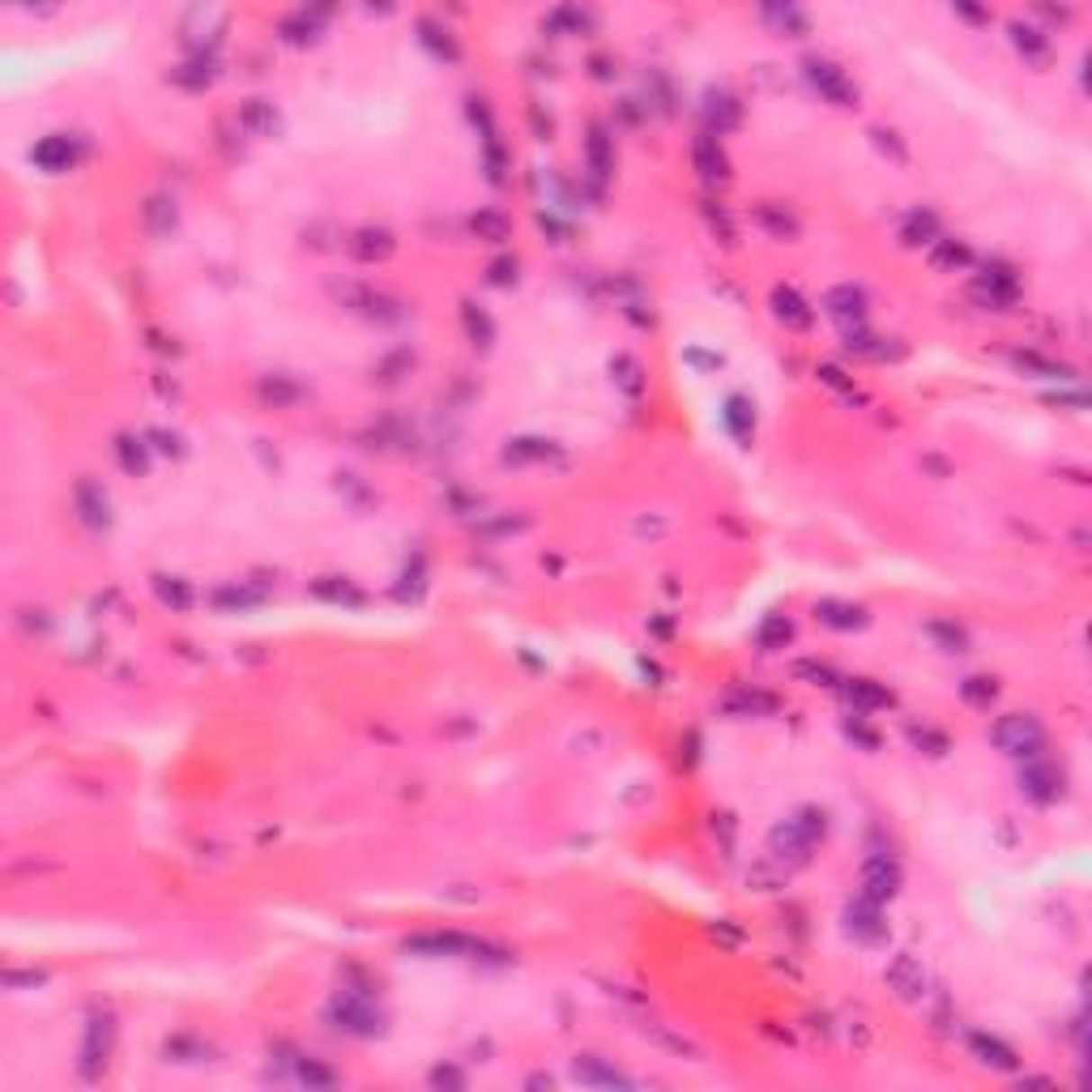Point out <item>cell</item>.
<instances>
[{
	"label": "cell",
	"instance_id": "cell-1",
	"mask_svg": "<svg viewBox=\"0 0 1092 1092\" xmlns=\"http://www.w3.org/2000/svg\"><path fill=\"white\" fill-rule=\"evenodd\" d=\"M995 743L1007 751V755H1028V760H1033V755L1045 747V730L1033 717H1003L995 726Z\"/></svg>",
	"mask_w": 1092,
	"mask_h": 1092
},
{
	"label": "cell",
	"instance_id": "cell-2",
	"mask_svg": "<svg viewBox=\"0 0 1092 1092\" xmlns=\"http://www.w3.org/2000/svg\"><path fill=\"white\" fill-rule=\"evenodd\" d=\"M858 883H862V897L875 900V905H883V900H892L900 892V866L888 858V853H875V858H866L862 862V875H858Z\"/></svg>",
	"mask_w": 1092,
	"mask_h": 1092
},
{
	"label": "cell",
	"instance_id": "cell-3",
	"mask_svg": "<svg viewBox=\"0 0 1092 1092\" xmlns=\"http://www.w3.org/2000/svg\"><path fill=\"white\" fill-rule=\"evenodd\" d=\"M807 77H811V86H816V90L828 98V103H836V107H845L849 98H853V86H849V77L836 65H828V60H811V65H807Z\"/></svg>",
	"mask_w": 1092,
	"mask_h": 1092
},
{
	"label": "cell",
	"instance_id": "cell-4",
	"mask_svg": "<svg viewBox=\"0 0 1092 1092\" xmlns=\"http://www.w3.org/2000/svg\"><path fill=\"white\" fill-rule=\"evenodd\" d=\"M31 158L43 167V171H68V167L77 163V141H73L68 132H51V137H43V141L34 146Z\"/></svg>",
	"mask_w": 1092,
	"mask_h": 1092
},
{
	"label": "cell",
	"instance_id": "cell-5",
	"mask_svg": "<svg viewBox=\"0 0 1092 1092\" xmlns=\"http://www.w3.org/2000/svg\"><path fill=\"white\" fill-rule=\"evenodd\" d=\"M824 308H828L832 320L858 325V320L866 316V294L858 291V286H832V291L824 294Z\"/></svg>",
	"mask_w": 1092,
	"mask_h": 1092
},
{
	"label": "cell",
	"instance_id": "cell-6",
	"mask_svg": "<svg viewBox=\"0 0 1092 1092\" xmlns=\"http://www.w3.org/2000/svg\"><path fill=\"white\" fill-rule=\"evenodd\" d=\"M973 299H981L986 308H1003L1015 299V277L1007 269H986V274L973 282Z\"/></svg>",
	"mask_w": 1092,
	"mask_h": 1092
},
{
	"label": "cell",
	"instance_id": "cell-7",
	"mask_svg": "<svg viewBox=\"0 0 1092 1092\" xmlns=\"http://www.w3.org/2000/svg\"><path fill=\"white\" fill-rule=\"evenodd\" d=\"M888 986L900 998H917L926 990V973H922V964L913 961V956H897V961L888 964Z\"/></svg>",
	"mask_w": 1092,
	"mask_h": 1092
},
{
	"label": "cell",
	"instance_id": "cell-8",
	"mask_svg": "<svg viewBox=\"0 0 1092 1092\" xmlns=\"http://www.w3.org/2000/svg\"><path fill=\"white\" fill-rule=\"evenodd\" d=\"M845 917H849V930H853L858 939H866V943H871V939H880V934H883L880 905H875V900L858 897V900H853V905H849V909H845Z\"/></svg>",
	"mask_w": 1092,
	"mask_h": 1092
},
{
	"label": "cell",
	"instance_id": "cell-9",
	"mask_svg": "<svg viewBox=\"0 0 1092 1092\" xmlns=\"http://www.w3.org/2000/svg\"><path fill=\"white\" fill-rule=\"evenodd\" d=\"M691 158H696V167H700L704 180H726V154L717 149V137H696V146H691Z\"/></svg>",
	"mask_w": 1092,
	"mask_h": 1092
},
{
	"label": "cell",
	"instance_id": "cell-10",
	"mask_svg": "<svg viewBox=\"0 0 1092 1092\" xmlns=\"http://www.w3.org/2000/svg\"><path fill=\"white\" fill-rule=\"evenodd\" d=\"M772 308H777V320H785L790 329H807L811 325V308L799 299V291H790V286H781V291L772 294Z\"/></svg>",
	"mask_w": 1092,
	"mask_h": 1092
},
{
	"label": "cell",
	"instance_id": "cell-11",
	"mask_svg": "<svg viewBox=\"0 0 1092 1092\" xmlns=\"http://www.w3.org/2000/svg\"><path fill=\"white\" fill-rule=\"evenodd\" d=\"M338 1020H342L338 1028H350V1033H375V1011L350 995L338 998Z\"/></svg>",
	"mask_w": 1092,
	"mask_h": 1092
},
{
	"label": "cell",
	"instance_id": "cell-12",
	"mask_svg": "<svg viewBox=\"0 0 1092 1092\" xmlns=\"http://www.w3.org/2000/svg\"><path fill=\"white\" fill-rule=\"evenodd\" d=\"M969 1045H973V1054H978L986 1067H998V1071H1011V1067H1015V1054H1011L1003 1042L986 1037V1033H973V1037H969Z\"/></svg>",
	"mask_w": 1092,
	"mask_h": 1092
},
{
	"label": "cell",
	"instance_id": "cell-13",
	"mask_svg": "<svg viewBox=\"0 0 1092 1092\" xmlns=\"http://www.w3.org/2000/svg\"><path fill=\"white\" fill-rule=\"evenodd\" d=\"M350 252H355L359 261H380V257H389L393 252V239L384 235V230H359V235L350 239Z\"/></svg>",
	"mask_w": 1092,
	"mask_h": 1092
},
{
	"label": "cell",
	"instance_id": "cell-14",
	"mask_svg": "<svg viewBox=\"0 0 1092 1092\" xmlns=\"http://www.w3.org/2000/svg\"><path fill=\"white\" fill-rule=\"evenodd\" d=\"M816 615H819V623H828V627H841V632H845V627H862V619H866L858 606H845V602H819Z\"/></svg>",
	"mask_w": 1092,
	"mask_h": 1092
},
{
	"label": "cell",
	"instance_id": "cell-15",
	"mask_svg": "<svg viewBox=\"0 0 1092 1092\" xmlns=\"http://www.w3.org/2000/svg\"><path fill=\"white\" fill-rule=\"evenodd\" d=\"M470 227H474L478 239H491V244H504L508 239V218L504 213H495V210H478Z\"/></svg>",
	"mask_w": 1092,
	"mask_h": 1092
},
{
	"label": "cell",
	"instance_id": "cell-16",
	"mask_svg": "<svg viewBox=\"0 0 1092 1092\" xmlns=\"http://www.w3.org/2000/svg\"><path fill=\"white\" fill-rule=\"evenodd\" d=\"M934 265H943V269H961V265H969V248L956 244V239H934Z\"/></svg>",
	"mask_w": 1092,
	"mask_h": 1092
},
{
	"label": "cell",
	"instance_id": "cell-17",
	"mask_svg": "<svg viewBox=\"0 0 1092 1092\" xmlns=\"http://www.w3.org/2000/svg\"><path fill=\"white\" fill-rule=\"evenodd\" d=\"M1024 785H1028V794H1033V799H1042V802H1045V799H1054V790H1050V785H1054V772H1050L1045 764L1028 768V772H1024Z\"/></svg>",
	"mask_w": 1092,
	"mask_h": 1092
},
{
	"label": "cell",
	"instance_id": "cell-18",
	"mask_svg": "<svg viewBox=\"0 0 1092 1092\" xmlns=\"http://www.w3.org/2000/svg\"><path fill=\"white\" fill-rule=\"evenodd\" d=\"M708 120L717 124V132H721V129H730L734 120H738V103H734V98H726V95L713 98V107H708Z\"/></svg>",
	"mask_w": 1092,
	"mask_h": 1092
},
{
	"label": "cell",
	"instance_id": "cell-19",
	"mask_svg": "<svg viewBox=\"0 0 1092 1092\" xmlns=\"http://www.w3.org/2000/svg\"><path fill=\"white\" fill-rule=\"evenodd\" d=\"M930 235H934V218L930 213H913V222L905 227V239L909 244H934Z\"/></svg>",
	"mask_w": 1092,
	"mask_h": 1092
},
{
	"label": "cell",
	"instance_id": "cell-20",
	"mask_svg": "<svg viewBox=\"0 0 1092 1092\" xmlns=\"http://www.w3.org/2000/svg\"><path fill=\"white\" fill-rule=\"evenodd\" d=\"M849 696H853V700H858V704H892V696H888L883 687H871V683H866V679H862V683H853V687H849Z\"/></svg>",
	"mask_w": 1092,
	"mask_h": 1092
},
{
	"label": "cell",
	"instance_id": "cell-21",
	"mask_svg": "<svg viewBox=\"0 0 1092 1092\" xmlns=\"http://www.w3.org/2000/svg\"><path fill=\"white\" fill-rule=\"evenodd\" d=\"M964 700L969 704H990L995 700V683H990V679H969V683H964Z\"/></svg>",
	"mask_w": 1092,
	"mask_h": 1092
},
{
	"label": "cell",
	"instance_id": "cell-22",
	"mask_svg": "<svg viewBox=\"0 0 1092 1092\" xmlns=\"http://www.w3.org/2000/svg\"><path fill=\"white\" fill-rule=\"evenodd\" d=\"M576 1076L585 1079V1084H623V1079L615 1076V1071H598V1067H593L589 1059H585V1062H576Z\"/></svg>",
	"mask_w": 1092,
	"mask_h": 1092
},
{
	"label": "cell",
	"instance_id": "cell-23",
	"mask_svg": "<svg viewBox=\"0 0 1092 1092\" xmlns=\"http://www.w3.org/2000/svg\"><path fill=\"white\" fill-rule=\"evenodd\" d=\"M244 120H248V124H257V129H269V124H274V112L265 107V98H252V103H248V112H244Z\"/></svg>",
	"mask_w": 1092,
	"mask_h": 1092
},
{
	"label": "cell",
	"instance_id": "cell-24",
	"mask_svg": "<svg viewBox=\"0 0 1092 1092\" xmlns=\"http://www.w3.org/2000/svg\"><path fill=\"white\" fill-rule=\"evenodd\" d=\"M615 372H619V384H623V389H627V393H640V367H636V363H632V359H619V363H615Z\"/></svg>",
	"mask_w": 1092,
	"mask_h": 1092
},
{
	"label": "cell",
	"instance_id": "cell-25",
	"mask_svg": "<svg viewBox=\"0 0 1092 1092\" xmlns=\"http://www.w3.org/2000/svg\"><path fill=\"white\" fill-rule=\"evenodd\" d=\"M465 325H470V333L478 338V342H487L491 338V320L483 316V311H474V303H465Z\"/></svg>",
	"mask_w": 1092,
	"mask_h": 1092
},
{
	"label": "cell",
	"instance_id": "cell-26",
	"mask_svg": "<svg viewBox=\"0 0 1092 1092\" xmlns=\"http://www.w3.org/2000/svg\"><path fill=\"white\" fill-rule=\"evenodd\" d=\"M299 1079H303V1084H333V1071H325L320 1062L308 1059V1062H299Z\"/></svg>",
	"mask_w": 1092,
	"mask_h": 1092
},
{
	"label": "cell",
	"instance_id": "cell-27",
	"mask_svg": "<svg viewBox=\"0 0 1092 1092\" xmlns=\"http://www.w3.org/2000/svg\"><path fill=\"white\" fill-rule=\"evenodd\" d=\"M158 593H163V602L188 606V589H184V585H158Z\"/></svg>",
	"mask_w": 1092,
	"mask_h": 1092
}]
</instances>
